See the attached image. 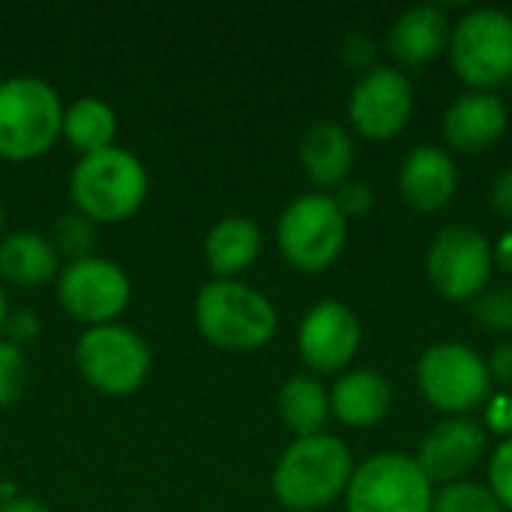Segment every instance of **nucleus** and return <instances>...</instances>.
Instances as JSON below:
<instances>
[{
    "label": "nucleus",
    "mask_w": 512,
    "mask_h": 512,
    "mask_svg": "<svg viewBox=\"0 0 512 512\" xmlns=\"http://www.w3.org/2000/svg\"><path fill=\"white\" fill-rule=\"evenodd\" d=\"M354 453L336 435L294 438L273 468V498L291 512H315L345 498L354 474Z\"/></svg>",
    "instance_id": "f257e3e1"
},
{
    "label": "nucleus",
    "mask_w": 512,
    "mask_h": 512,
    "mask_svg": "<svg viewBox=\"0 0 512 512\" xmlns=\"http://www.w3.org/2000/svg\"><path fill=\"white\" fill-rule=\"evenodd\" d=\"M195 330L222 351H258L273 342L279 312L273 300L243 279H210L192 306Z\"/></svg>",
    "instance_id": "f03ea898"
},
{
    "label": "nucleus",
    "mask_w": 512,
    "mask_h": 512,
    "mask_svg": "<svg viewBox=\"0 0 512 512\" xmlns=\"http://www.w3.org/2000/svg\"><path fill=\"white\" fill-rule=\"evenodd\" d=\"M150 195L147 165L126 147H108L78 156L69 174L72 210L93 225H117L132 219Z\"/></svg>",
    "instance_id": "7ed1b4c3"
},
{
    "label": "nucleus",
    "mask_w": 512,
    "mask_h": 512,
    "mask_svg": "<svg viewBox=\"0 0 512 512\" xmlns=\"http://www.w3.org/2000/svg\"><path fill=\"white\" fill-rule=\"evenodd\" d=\"M63 123L60 93L36 75L0 78V159L30 162L54 147Z\"/></svg>",
    "instance_id": "20e7f679"
},
{
    "label": "nucleus",
    "mask_w": 512,
    "mask_h": 512,
    "mask_svg": "<svg viewBox=\"0 0 512 512\" xmlns=\"http://www.w3.org/2000/svg\"><path fill=\"white\" fill-rule=\"evenodd\" d=\"M72 357L84 384L102 396L138 393L147 384L153 366L150 345L135 327L123 321L84 327L75 339Z\"/></svg>",
    "instance_id": "39448f33"
},
{
    "label": "nucleus",
    "mask_w": 512,
    "mask_h": 512,
    "mask_svg": "<svg viewBox=\"0 0 512 512\" xmlns=\"http://www.w3.org/2000/svg\"><path fill=\"white\" fill-rule=\"evenodd\" d=\"M276 243L294 270L324 273L339 261L348 243V219L333 195L306 192L288 201L279 213Z\"/></svg>",
    "instance_id": "423d86ee"
},
{
    "label": "nucleus",
    "mask_w": 512,
    "mask_h": 512,
    "mask_svg": "<svg viewBox=\"0 0 512 512\" xmlns=\"http://www.w3.org/2000/svg\"><path fill=\"white\" fill-rule=\"evenodd\" d=\"M447 51L471 90L495 93L512 78V15L492 6L465 12L450 30Z\"/></svg>",
    "instance_id": "0eeeda50"
},
{
    "label": "nucleus",
    "mask_w": 512,
    "mask_h": 512,
    "mask_svg": "<svg viewBox=\"0 0 512 512\" xmlns=\"http://www.w3.org/2000/svg\"><path fill=\"white\" fill-rule=\"evenodd\" d=\"M417 387L423 399L447 417H471L492 396L486 357L465 342H438L417 360Z\"/></svg>",
    "instance_id": "6e6552de"
},
{
    "label": "nucleus",
    "mask_w": 512,
    "mask_h": 512,
    "mask_svg": "<svg viewBox=\"0 0 512 512\" xmlns=\"http://www.w3.org/2000/svg\"><path fill=\"white\" fill-rule=\"evenodd\" d=\"M435 486L408 453H375L345 489L348 512H432Z\"/></svg>",
    "instance_id": "1a4fd4ad"
},
{
    "label": "nucleus",
    "mask_w": 512,
    "mask_h": 512,
    "mask_svg": "<svg viewBox=\"0 0 512 512\" xmlns=\"http://www.w3.org/2000/svg\"><path fill=\"white\" fill-rule=\"evenodd\" d=\"M54 294L60 309L72 321L84 327H99L123 318L132 300V279L114 258L87 255L60 267L54 279Z\"/></svg>",
    "instance_id": "9d476101"
},
{
    "label": "nucleus",
    "mask_w": 512,
    "mask_h": 512,
    "mask_svg": "<svg viewBox=\"0 0 512 512\" xmlns=\"http://www.w3.org/2000/svg\"><path fill=\"white\" fill-rule=\"evenodd\" d=\"M426 270L432 288L450 303H474L492 282L495 255L489 237L474 225H447L429 246Z\"/></svg>",
    "instance_id": "9b49d317"
},
{
    "label": "nucleus",
    "mask_w": 512,
    "mask_h": 512,
    "mask_svg": "<svg viewBox=\"0 0 512 512\" xmlns=\"http://www.w3.org/2000/svg\"><path fill=\"white\" fill-rule=\"evenodd\" d=\"M414 111V84L396 66H369L351 96L348 120L351 129L369 141H390L402 135Z\"/></svg>",
    "instance_id": "f8f14e48"
},
{
    "label": "nucleus",
    "mask_w": 512,
    "mask_h": 512,
    "mask_svg": "<svg viewBox=\"0 0 512 512\" xmlns=\"http://www.w3.org/2000/svg\"><path fill=\"white\" fill-rule=\"evenodd\" d=\"M363 342L360 318L342 300H318L297 327V354L315 375H336L351 366Z\"/></svg>",
    "instance_id": "ddd939ff"
},
{
    "label": "nucleus",
    "mask_w": 512,
    "mask_h": 512,
    "mask_svg": "<svg viewBox=\"0 0 512 512\" xmlns=\"http://www.w3.org/2000/svg\"><path fill=\"white\" fill-rule=\"evenodd\" d=\"M489 432L474 417H444L435 423L417 450V465L432 486H450L465 480L486 456Z\"/></svg>",
    "instance_id": "4468645a"
},
{
    "label": "nucleus",
    "mask_w": 512,
    "mask_h": 512,
    "mask_svg": "<svg viewBox=\"0 0 512 512\" xmlns=\"http://www.w3.org/2000/svg\"><path fill=\"white\" fill-rule=\"evenodd\" d=\"M510 123V111L501 96L468 90L450 102L441 120L444 141L459 153H486L492 150Z\"/></svg>",
    "instance_id": "2eb2a0df"
},
{
    "label": "nucleus",
    "mask_w": 512,
    "mask_h": 512,
    "mask_svg": "<svg viewBox=\"0 0 512 512\" xmlns=\"http://www.w3.org/2000/svg\"><path fill=\"white\" fill-rule=\"evenodd\" d=\"M459 189V171L444 147L420 144L414 147L399 171V192L405 204L417 213L444 210Z\"/></svg>",
    "instance_id": "dca6fc26"
},
{
    "label": "nucleus",
    "mask_w": 512,
    "mask_h": 512,
    "mask_svg": "<svg viewBox=\"0 0 512 512\" xmlns=\"http://www.w3.org/2000/svg\"><path fill=\"white\" fill-rule=\"evenodd\" d=\"M450 18L441 6L420 3L399 12L387 30V48L402 66H426L450 45Z\"/></svg>",
    "instance_id": "f3484780"
},
{
    "label": "nucleus",
    "mask_w": 512,
    "mask_h": 512,
    "mask_svg": "<svg viewBox=\"0 0 512 512\" xmlns=\"http://www.w3.org/2000/svg\"><path fill=\"white\" fill-rule=\"evenodd\" d=\"M300 165L312 186L321 192L339 189L351 180L354 168V138L342 123L318 120L300 138Z\"/></svg>",
    "instance_id": "a211bd4d"
},
{
    "label": "nucleus",
    "mask_w": 512,
    "mask_h": 512,
    "mask_svg": "<svg viewBox=\"0 0 512 512\" xmlns=\"http://www.w3.org/2000/svg\"><path fill=\"white\" fill-rule=\"evenodd\" d=\"M393 408V387L375 369H351L330 387V417L348 429H372Z\"/></svg>",
    "instance_id": "6ab92c4d"
},
{
    "label": "nucleus",
    "mask_w": 512,
    "mask_h": 512,
    "mask_svg": "<svg viewBox=\"0 0 512 512\" xmlns=\"http://www.w3.org/2000/svg\"><path fill=\"white\" fill-rule=\"evenodd\" d=\"M264 249V231L255 219L228 213L204 234V261L213 279H240Z\"/></svg>",
    "instance_id": "aec40b11"
},
{
    "label": "nucleus",
    "mask_w": 512,
    "mask_h": 512,
    "mask_svg": "<svg viewBox=\"0 0 512 512\" xmlns=\"http://www.w3.org/2000/svg\"><path fill=\"white\" fill-rule=\"evenodd\" d=\"M63 261L42 231H9L0 237V282L12 288H42L57 279Z\"/></svg>",
    "instance_id": "412c9836"
},
{
    "label": "nucleus",
    "mask_w": 512,
    "mask_h": 512,
    "mask_svg": "<svg viewBox=\"0 0 512 512\" xmlns=\"http://www.w3.org/2000/svg\"><path fill=\"white\" fill-rule=\"evenodd\" d=\"M117 132H120V120L111 102L99 96H78L69 105H63L60 138L72 150H78V156L117 147Z\"/></svg>",
    "instance_id": "4be33fe9"
},
{
    "label": "nucleus",
    "mask_w": 512,
    "mask_h": 512,
    "mask_svg": "<svg viewBox=\"0 0 512 512\" xmlns=\"http://www.w3.org/2000/svg\"><path fill=\"white\" fill-rule=\"evenodd\" d=\"M276 411L294 438L321 435L330 420V390L315 375H291L276 393Z\"/></svg>",
    "instance_id": "5701e85b"
},
{
    "label": "nucleus",
    "mask_w": 512,
    "mask_h": 512,
    "mask_svg": "<svg viewBox=\"0 0 512 512\" xmlns=\"http://www.w3.org/2000/svg\"><path fill=\"white\" fill-rule=\"evenodd\" d=\"M51 243L60 255V261H78L87 255H96V225L84 219L81 213H63L51 228Z\"/></svg>",
    "instance_id": "b1692460"
},
{
    "label": "nucleus",
    "mask_w": 512,
    "mask_h": 512,
    "mask_svg": "<svg viewBox=\"0 0 512 512\" xmlns=\"http://www.w3.org/2000/svg\"><path fill=\"white\" fill-rule=\"evenodd\" d=\"M432 512H504L498 498L483 483L459 480L435 492Z\"/></svg>",
    "instance_id": "393cba45"
},
{
    "label": "nucleus",
    "mask_w": 512,
    "mask_h": 512,
    "mask_svg": "<svg viewBox=\"0 0 512 512\" xmlns=\"http://www.w3.org/2000/svg\"><path fill=\"white\" fill-rule=\"evenodd\" d=\"M27 381H30V366L24 348L0 336V411L12 408L24 396Z\"/></svg>",
    "instance_id": "a878e982"
},
{
    "label": "nucleus",
    "mask_w": 512,
    "mask_h": 512,
    "mask_svg": "<svg viewBox=\"0 0 512 512\" xmlns=\"http://www.w3.org/2000/svg\"><path fill=\"white\" fill-rule=\"evenodd\" d=\"M474 321L489 330V333H512V288H495V291H483L474 306H471Z\"/></svg>",
    "instance_id": "bb28decb"
},
{
    "label": "nucleus",
    "mask_w": 512,
    "mask_h": 512,
    "mask_svg": "<svg viewBox=\"0 0 512 512\" xmlns=\"http://www.w3.org/2000/svg\"><path fill=\"white\" fill-rule=\"evenodd\" d=\"M489 492L504 510L512 512V435L504 438L489 456Z\"/></svg>",
    "instance_id": "cd10ccee"
},
{
    "label": "nucleus",
    "mask_w": 512,
    "mask_h": 512,
    "mask_svg": "<svg viewBox=\"0 0 512 512\" xmlns=\"http://www.w3.org/2000/svg\"><path fill=\"white\" fill-rule=\"evenodd\" d=\"M42 330V318L36 315V309L30 306H12L9 315H6V324H3V339H9L12 345H27L39 336Z\"/></svg>",
    "instance_id": "c85d7f7f"
},
{
    "label": "nucleus",
    "mask_w": 512,
    "mask_h": 512,
    "mask_svg": "<svg viewBox=\"0 0 512 512\" xmlns=\"http://www.w3.org/2000/svg\"><path fill=\"white\" fill-rule=\"evenodd\" d=\"M336 204H339V210L345 213V219H357V216H366L369 210H372V204H375V195H372V189L366 186V183H360V180H348V183H342L339 189H336Z\"/></svg>",
    "instance_id": "c756f323"
},
{
    "label": "nucleus",
    "mask_w": 512,
    "mask_h": 512,
    "mask_svg": "<svg viewBox=\"0 0 512 512\" xmlns=\"http://www.w3.org/2000/svg\"><path fill=\"white\" fill-rule=\"evenodd\" d=\"M486 432L492 435H512V393H492L486 402Z\"/></svg>",
    "instance_id": "7c9ffc66"
},
{
    "label": "nucleus",
    "mask_w": 512,
    "mask_h": 512,
    "mask_svg": "<svg viewBox=\"0 0 512 512\" xmlns=\"http://www.w3.org/2000/svg\"><path fill=\"white\" fill-rule=\"evenodd\" d=\"M486 369H489V378L492 384L510 390L512 387V339L510 342H501L492 348V354L486 357Z\"/></svg>",
    "instance_id": "2f4dec72"
},
{
    "label": "nucleus",
    "mask_w": 512,
    "mask_h": 512,
    "mask_svg": "<svg viewBox=\"0 0 512 512\" xmlns=\"http://www.w3.org/2000/svg\"><path fill=\"white\" fill-rule=\"evenodd\" d=\"M489 201H492V210L501 216V219H510L512 222V165L504 168L495 183H492V192H489Z\"/></svg>",
    "instance_id": "473e14b6"
},
{
    "label": "nucleus",
    "mask_w": 512,
    "mask_h": 512,
    "mask_svg": "<svg viewBox=\"0 0 512 512\" xmlns=\"http://www.w3.org/2000/svg\"><path fill=\"white\" fill-rule=\"evenodd\" d=\"M0 512H51V507L42 498H36V495L15 492V495H9V498L0 501Z\"/></svg>",
    "instance_id": "72a5a7b5"
},
{
    "label": "nucleus",
    "mask_w": 512,
    "mask_h": 512,
    "mask_svg": "<svg viewBox=\"0 0 512 512\" xmlns=\"http://www.w3.org/2000/svg\"><path fill=\"white\" fill-rule=\"evenodd\" d=\"M492 255H495V267H501L504 273H512V228L501 234V240L492 246Z\"/></svg>",
    "instance_id": "f704fd0d"
},
{
    "label": "nucleus",
    "mask_w": 512,
    "mask_h": 512,
    "mask_svg": "<svg viewBox=\"0 0 512 512\" xmlns=\"http://www.w3.org/2000/svg\"><path fill=\"white\" fill-rule=\"evenodd\" d=\"M12 303H9V294H6V285L0 282V336H3V324H6V315H9Z\"/></svg>",
    "instance_id": "c9c22d12"
},
{
    "label": "nucleus",
    "mask_w": 512,
    "mask_h": 512,
    "mask_svg": "<svg viewBox=\"0 0 512 512\" xmlns=\"http://www.w3.org/2000/svg\"><path fill=\"white\" fill-rule=\"evenodd\" d=\"M3 228H6V207H3V201H0V237H3Z\"/></svg>",
    "instance_id": "e433bc0d"
},
{
    "label": "nucleus",
    "mask_w": 512,
    "mask_h": 512,
    "mask_svg": "<svg viewBox=\"0 0 512 512\" xmlns=\"http://www.w3.org/2000/svg\"><path fill=\"white\" fill-rule=\"evenodd\" d=\"M0 489H3V480H0Z\"/></svg>",
    "instance_id": "4c0bfd02"
}]
</instances>
